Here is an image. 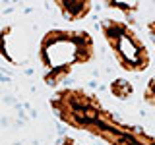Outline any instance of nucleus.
I'll return each instance as SVG.
<instances>
[{
  "label": "nucleus",
  "mask_w": 155,
  "mask_h": 145,
  "mask_svg": "<svg viewBox=\"0 0 155 145\" xmlns=\"http://www.w3.org/2000/svg\"><path fill=\"white\" fill-rule=\"evenodd\" d=\"M58 145H81V143H78L76 139H72V137H62L60 141H58Z\"/></svg>",
  "instance_id": "obj_7"
},
{
  "label": "nucleus",
  "mask_w": 155,
  "mask_h": 145,
  "mask_svg": "<svg viewBox=\"0 0 155 145\" xmlns=\"http://www.w3.org/2000/svg\"><path fill=\"white\" fill-rule=\"evenodd\" d=\"M101 33L124 72L138 74L149 66V52L132 27L116 19H105L101 23Z\"/></svg>",
  "instance_id": "obj_3"
},
{
  "label": "nucleus",
  "mask_w": 155,
  "mask_h": 145,
  "mask_svg": "<svg viewBox=\"0 0 155 145\" xmlns=\"http://www.w3.org/2000/svg\"><path fill=\"white\" fill-rule=\"evenodd\" d=\"M56 6L62 10L66 19L74 21V19H81L89 14L91 2H56Z\"/></svg>",
  "instance_id": "obj_4"
},
{
  "label": "nucleus",
  "mask_w": 155,
  "mask_h": 145,
  "mask_svg": "<svg viewBox=\"0 0 155 145\" xmlns=\"http://www.w3.org/2000/svg\"><path fill=\"white\" fill-rule=\"evenodd\" d=\"M93 37L81 29H51L41 39L39 58L45 68L47 85L56 87L74 66L93 58Z\"/></svg>",
  "instance_id": "obj_2"
},
{
  "label": "nucleus",
  "mask_w": 155,
  "mask_h": 145,
  "mask_svg": "<svg viewBox=\"0 0 155 145\" xmlns=\"http://www.w3.org/2000/svg\"><path fill=\"white\" fill-rule=\"evenodd\" d=\"M143 101L147 105L155 106V77L147 81V87H145V93H143Z\"/></svg>",
  "instance_id": "obj_6"
},
{
  "label": "nucleus",
  "mask_w": 155,
  "mask_h": 145,
  "mask_svg": "<svg viewBox=\"0 0 155 145\" xmlns=\"http://www.w3.org/2000/svg\"><path fill=\"white\" fill-rule=\"evenodd\" d=\"M110 93H113L116 99H130L132 93H134V89H132V83H130L128 79L118 77V79H114L113 83H110Z\"/></svg>",
  "instance_id": "obj_5"
},
{
  "label": "nucleus",
  "mask_w": 155,
  "mask_h": 145,
  "mask_svg": "<svg viewBox=\"0 0 155 145\" xmlns=\"http://www.w3.org/2000/svg\"><path fill=\"white\" fill-rule=\"evenodd\" d=\"M51 106L64 124L89 132L110 145H155V137L143 130L114 120L95 95L84 89H60L52 95Z\"/></svg>",
  "instance_id": "obj_1"
}]
</instances>
